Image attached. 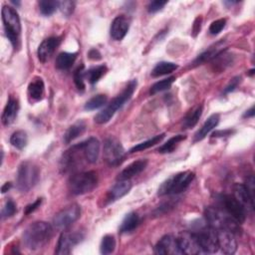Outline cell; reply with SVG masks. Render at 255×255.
Listing matches in <instances>:
<instances>
[{
	"instance_id": "cell-43",
	"label": "cell",
	"mask_w": 255,
	"mask_h": 255,
	"mask_svg": "<svg viewBox=\"0 0 255 255\" xmlns=\"http://www.w3.org/2000/svg\"><path fill=\"white\" fill-rule=\"evenodd\" d=\"M75 8V3L73 1H63L59 3V9L65 16H70Z\"/></svg>"
},
{
	"instance_id": "cell-47",
	"label": "cell",
	"mask_w": 255,
	"mask_h": 255,
	"mask_svg": "<svg viewBox=\"0 0 255 255\" xmlns=\"http://www.w3.org/2000/svg\"><path fill=\"white\" fill-rule=\"evenodd\" d=\"M200 25H201V18L200 17H197L194 21V24H193V27H192V32H193V36L195 37L198 32L200 31Z\"/></svg>"
},
{
	"instance_id": "cell-48",
	"label": "cell",
	"mask_w": 255,
	"mask_h": 255,
	"mask_svg": "<svg viewBox=\"0 0 255 255\" xmlns=\"http://www.w3.org/2000/svg\"><path fill=\"white\" fill-rule=\"evenodd\" d=\"M89 57L93 60H100L102 57H101V54L98 50L96 49H92L90 52H89Z\"/></svg>"
},
{
	"instance_id": "cell-50",
	"label": "cell",
	"mask_w": 255,
	"mask_h": 255,
	"mask_svg": "<svg viewBox=\"0 0 255 255\" xmlns=\"http://www.w3.org/2000/svg\"><path fill=\"white\" fill-rule=\"evenodd\" d=\"M254 107H251L248 111H246V113L243 115L244 118H252L254 116Z\"/></svg>"
},
{
	"instance_id": "cell-44",
	"label": "cell",
	"mask_w": 255,
	"mask_h": 255,
	"mask_svg": "<svg viewBox=\"0 0 255 255\" xmlns=\"http://www.w3.org/2000/svg\"><path fill=\"white\" fill-rule=\"evenodd\" d=\"M166 1H161V0H155V1H151L148 6H147V10L150 13H154L159 11L160 9L163 8V6L166 4Z\"/></svg>"
},
{
	"instance_id": "cell-31",
	"label": "cell",
	"mask_w": 255,
	"mask_h": 255,
	"mask_svg": "<svg viewBox=\"0 0 255 255\" xmlns=\"http://www.w3.org/2000/svg\"><path fill=\"white\" fill-rule=\"evenodd\" d=\"M177 65L171 62H160L158 64H156V66L153 68L152 72H151V76L152 77H159V76H163V75H167L171 72H173L174 70L177 69Z\"/></svg>"
},
{
	"instance_id": "cell-39",
	"label": "cell",
	"mask_w": 255,
	"mask_h": 255,
	"mask_svg": "<svg viewBox=\"0 0 255 255\" xmlns=\"http://www.w3.org/2000/svg\"><path fill=\"white\" fill-rule=\"evenodd\" d=\"M174 80H175V77H169V78H167V79H163V80H161V81L156 82L155 84H153V85L151 86V88H150V94H151V95H154V94H156V93H159V92H162V91L168 89V88L172 85V83L174 82Z\"/></svg>"
},
{
	"instance_id": "cell-23",
	"label": "cell",
	"mask_w": 255,
	"mask_h": 255,
	"mask_svg": "<svg viewBox=\"0 0 255 255\" xmlns=\"http://www.w3.org/2000/svg\"><path fill=\"white\" fill-rule=\"evenodd\" d=\"M19 111V103L13 97H10L2 114V123L5 126L11 125L17 117Z\"/></svg>"
},
{
	"instance_id": "cell-18",
	"label": "cell",
	"mask_w": 255,
	"mask_h": 255,
	"mask_svg": "<svg viewBox=\"0 0 255 255\" xmlns=\"http://www.w3.org/2000/svg\"><path fill=\"white\" fill-rule=\"evenodd\" d=\"M129 29V19L125 15L117 16L111 25V36L114 40H122L128 33Z\"/></svg>"
},
{
	"instance_id": "cell-10",
	"label": "cell",
	"mask_w": 255,
	"mask_h": 255,
	"mask_svg": "<svg viewBox=\"0 0 255 255\" xmlns=\"http://www.w3.org/2000/svg\"><path fill=\"white\" fill-rule=\"evenodd\" d=\"M125 148L121 141L115 137H108L104 143V159L111 165H119L125 158Z\"/></svg>"
},
{
	"instance_id": "cell-49",
	"label": "cell",
	"mask_w": 255,
	"mask_h": 255,
	"mask_svg": "<svg viewBox=\"0 0 255 255\" xmlns=\"http://www.w3.org/2000/svg\"><path fill=\"white\" fill-rule=\"evenodd\" d=\"M232 133V130H218L212 133V136H225V135H230Z\"/></svg>"
},
{
	"instance_id": "cell-3",
	"label": "cell",
	"mask_w": 255,
	"mask_h": 255,
	"mask_svg": "<svg viewBox=\"0 0 255 255\" xmlns=\"http://www.w3.org/2000/svg\"><path fill=\"white\" fill-rule=\"evenodd\" d=\"M2 21L5 30V34L12 44L13 48H20V35H21V22L16 10L8 5H4L1 11Z\"/></svg>"
},
{
	"instance_id": "cell-51",
	"label": "cell",
	"mask_w": 255,
	"mask_h": 255,
	"mask_svg": "<svg viewBox=\"0 0 255 255\" xmlns=\"http://www.w3.org/2000/svg\"><path fill=\"white\" fill-rule=\"evenodd\" d=\"M11 186H12V183H11V182H6V183H4V185H3L2 188H1L2 193H5L6 191H8V190L11 188Z\"/></svg>"
},
{
	"instance_id": "cell-6",
	"label": "cell",
	"mask_w": 255,
	"mask_h": 255,
	"mask_svg": "<svg viewBox=\"0 0 255 255\" xmlns=\"http://www.w3.org/2000/svg\"><path fill=\"white\" fill-rule=\"evenodd\" d=\"M194 178V173L191 171L179 172L167 180H165L158 188L157 194L159 196L163 195H173L184 191Z\"/></svg>"
},
{
	"instance_id": "cell-5",
	"label": "cell",
	"mask_w": 255,
	"mask_h": 255,
	"mask_svg": "<svg viewBox=\"0 0 255 255\" xmlns=\"http://www.w3.org/2000/svg\"><path fill=\"white\" fill-rule=\"evenodd\" d=\"M98 184V175L95 171H80L72 174L68 186L71 193L81 195L91 192Z\"/></svg>"
},
{
	"instance_id": "cell-12",
	"label": "cell",
	"mask_w": 255,
	"mask_h": 255,
	"mask_svg": "<svg viewBox=\"0 0 255 255\" xmlns=\"http://www.w3.org/2000/svg\"><path fill=\"white\" fill-rule=\"evenodd\" d=\"M84 239V233L81 231H64L57 244L55 253L58 255L70 254L72 249Z\"/></svg>"
},
{
	"instance_id": "cell-14",
	"label": "cell",
	"mask_w": 255,
	"mask_h": 255,
	"mask_svg": "<svg viewBox=\"0 0 255 255\" xmlns=\"http://www.w3.org/2000/svg\"><path fill=\"white\" fill-rule=\"evenodd\" d=\"M221 203L224 206V211L227 212L238 223H243L246 218V209L232 195H222Z\"/></svg>"
},
{
	"instance_id": "cell-8",
	"label": "cell",
	"mask_w": 255,
	"mask_h": 255,
	"mask_svg": "<svg viewBox=\"0 0 255 255\" xmlns=\"http://www.w3.org/2000/svg\"><path fill=\"white\" fill-rule=\"evenodd\" d=\"M86 160L83 142L73 145L70 149H68L62 156L60 167L63 172L76 171L80 166L83 165V160ZM88 162V161H87Z\"/></svg>"
},
{
	"instance_id": "cell-17",
	"label": "cell",
	"mask_w": 255,
	"mask_h": 255,
	"mask_svg": "<svg viewBox=\"0 0 255 255\" xmlns=\"http://www.w3.org/2000/svg\"><path fill=\"white\" fill-rule=\"evenodd\" d=\"M60 43H61L60 37H49L43 40V42L40 44L37 51L39 60L42 63H46L52 57V55L54 54V52L56 51Z\"/></svg>"
},
{
	"instance_id": "cell-24",
	"label": "cell",
	"mask_w": 255,
	"mask_h": 255,
	"mask_svg": "<svg viewBox=\"0 0 255 255\" xmlns=\"http://www.w3.org/2000/svg\"><path fill=\"white\" fill-rule=\"evenodd\" d=\"M223 41H219L216 44H214L213 46H211L209 49H207L206 51H204L203 53H201L195 60H194V65H200L203 64L205 62H208L212 59H215L220 53H222L223 51Z\"/></svg>"
},
{
	"instance_id": "cell-32",
	"label": "cell",
	"mask_w": 255,
	"mask_h": 255,
	"mask_svg": "<svg viewBox=\"0 0 255 255\" xmlns=\"http://www.w3.org/2000/svg\"><path fill=\"white\" fill-rule=\"evenodd\" d=\"M185 138H186V135H183V134L174 135V136L170 137L166 142H164L161 146H159L157 148V151L160 153H170L174 150L176 145Z\"/></svg>"
},
{
	"instance_id": "cell-37",
	"label": "cell",
	"mask_w": 255,
	"mask_h": 255,
	"mask_svg": "<svg viewBox=\"0 0 255 255\" xmlns=\"http://www.w3.org/2000/svg\"><path fill=\"white\" fill-rule=\"evenodd\" d=\"M116 248V239L113 235H105L101 242V253L104 255L111 254Z\"/></svg>"
},
{
	"instance_id": "cell-34",
	"label": "cell",
	"mask_w": 255,
	"mask_h": 255,
	"mask_svg": "<svg viewBox=\"0 0 255 255\" xmlns=\"http://www.w3.org/2000/svg\"><path fill=\"white\" fill-rule=\"evenodd\" d=\"M164 137V133H160V134H157L145 141H142L140 143H137L136 145H134L133 147H131L129 149V152L130 153H133V152H136V151H141V150H144L148 147H151L153 145H155L156 143L160 142L162 140V138Z\"/></svg>"
},
{
	"instance_id": "cell-25",
	"label": "cell",
	"mask_w": 255,
	"mask_h": 255,
	"mask_svg": "<svg viewBox=\"0 0 255 255\" xmlns=\"http://www.w3.org/2000/svg\"><path fill=\"white\" fill-rule=\"evenodd\" d=\"M219 120H220V118H219L218 114L211 115L206 120V122L202 125V127L194 134V141H199V140L203 139L218 125Z\"/></svg>"
},
{
	"instance_id": "cell-33",
	"label": "cell",
	"mask_w": 255,
	"mask_h": 255,
	"mask_svg": "<svg viewBox=\"0 0 255 255\" xmlns=\"http://www.w3.org/2000/svg\"><path fill=\"white\" fill-rule=\"evenodd\" d=\"M106 72H107V67L105 65L97 66L85 72V78L88 79L90 84H96L105 75Z\"/></svg>"
},
{
	"instance_id": "cell-30",
	"label": "cell",
	"mask_w": 255,
	"mask_h": 255,
	"mask_svg": "<svg viewBox=\"0 0 255 255\" xmlns=\"http://www.w3.org/2000/svg\"><path fill=\"white\" fill-rule=\"evenodd\" d=\"M202 114V106L198 105L194 108H192L188 114L185 116V118L183 119V127L185 128H193L199 121L200 117Z\"/></svg>"
},
{
	"instance_id": "cell-22",
	"label": "cell",
	"mask_w": 255,
	"mask_h": 255,
	"mask_svg": "<svg viewBox=\"0 0 255 255\" xmlns=\"http://www.w3.org/2000/svg\"><path fill=\"white\" fill-rule=\"evenodd\" d=\"M82 142L87 161L89 163L97 162L100 154V141L96 137H89Z\"/></svg>"
},
{
	"instance_id": "cell-21",
	"label": "cell",
	"mask_w": 255,
	"mask_h": 255,
	"mask_svg": "<svg viewBox=\"0 0 255 255\" xmlns=\"http://www.w3.org/2000/svg\"><path fill=\"white\" fill-rule=\"evenodd\" d=\"M147 165V160L145 158L135 160L128 164L126 168H124L118 175V180H125L129 179L138 173H140Z\"/></svg>"
},
{
	"instance_id": "cell-45",
	"label": "cell",
	"mask_w": 255,
	"mask_h": 255,
	"mask_svg": "<svg viewBox=\"0 0 255 255\" xmlns=\"http://www.w3.org/2000/svg\"><path fill=\"white\" fill-rule=\"evenodd\" d=\"M240 80H241L240 77H235V78L231 79L230 82H229V84H228V85L225 87V89H224V94H227V93H230V92L234 91V90L237 88V86L239 85Z\"/></svg>"
},
{
	"instance_id": "cell-28",
	"label": "cell",
	"mask_w": 255,
	"mask_h": 255,
	"mask_svg": "<svg viewBox=\"0 0 255 255\" xmlns=\"http://www.w3.org/2000/svg\"><path fill=\"white\" fill-rule=\"evenodd\" d=\"M77 53L62 52L56 58V68L59 70H68L75 63Z\"/></svg>"
},
{
	"instance_id": "cell-20",
	"label": "cell",
	"mask_w": 255,
	"mask_h": 255,
	"mask_svg": "<svg viewBox=\"0 0 255 255\" xmlns=\"http://www.w3.org/2000/svg\"><path fill=\"white\" fill-rule=\"evenodd\" d=\"M130 188H131V183L129 179L118 180V182L108 192V195H107L108 203L114 202L120 199L121 197L125 196L130 190Z\"/></svg>"
},
{
	"instance_id": "cell-36",
	"label": "cell",
	"mask_w": 255,
	"mask_h": 255,
	"mask_svg": "<svg viewBox=\"0 0 255 255\" xmlns=\"http://www.w3.org/2000/svg\"><path fill=\"white\" fill-rule=\"evenodd\" d=\"M108 102V98L106 95H103V94H100V95H97L93 98H91L85 105V109L88 110V111H94V110H97V109H100L102 108L103 106H105Z\"/></svg>"
},
{
	"instance_id": "cell-4",
	"label": "cell",
	"mask_w": 255,
	"mask_h": 255,
	"mask_svg": "<svg viewBox=\"0 0 255 255\" xmlns=\"http://www.w3.org/2000/svg\"><path fill=\"white\" fill-rule=\"evenodd\" d=\"M204 216L207 224L215 230L227 229L235 233L239 229V223L227 212L217 207H206L204 210Z\"/></svg>"
},
{
	"instance_id": "cell-42",
	"label": "cell",
	"mask_w": 255,
	"mask_h": 255,
	"mask_svg": "<svg viewBox=\"0 0 255 255\" xmlns=\"http://www.w3.org/2000/svg\"><path fill=\"white\" fill-rule=\"evenodd\" d=\"M17 211V208H16V204L14 203V201H12L11 199L7 200L3 209H2V217L3 218H7V217H10L12 215L15 214V212Z\"/></svg>"
},
{
	"instance_id": "cell-29",
	"label": "cell",
	"mask_w": 255,
	"mask_h": 255,
	"mask_svg": "<svg viewBox=\"0 0 255 255\" xmlns=\"http://www.w3.org/2000/svg\"><path fill=\"white\" fill-rule=\"evenodd\" d=\"M138 223H139L138 215L135 212H129L124 218V220L120 226V232L121 233L131 232L133 229H135L137 227Z\"/></svg>"
},
{
	"instance_id": "cell-38",
	"label": "cell",
	"mask_w": 255,
	"mask_h": 255,
	"mask_svg": "<svg viewBox=\"0 0 255 255\" xmlns=\"http://www.w3.org/2000/svg\"><path fill=\"white\" fill-rule=\"evenodd\" d=\"M59 1H40L39 2V9L40 12L45 15L49 16L53 14L57 8H59Z\"/></svg>"
},
{
	"instance_id": "cell-15",
	"label": "cell",
	"mask_w": 255,
	"mask_h": 255,
	"mask_svg": "<svg viewBox=\"0 0 255 255\" xmlns=\"http://www.w3.org/2000/svg\"><path fill=\"white\" fill-rule=\"evenodd\" d=\"M154 253L160 255H179L182 254L177 239L172 235L162 236L154 246Z\"/></svg>"
},
{
	"instance_id": "cell-1",
	"label": "cell",
	"mask_w": 255,
	"mask_h": 255,
	"mask_svg": "<svg viewBox=\"0 0 255 255\" xmlns=\"http://www.w3.org/2000/svg\"><path fill=\"white\" fill-rule=\"evenodd\" d=\"M52 225L45 221H36L29 225L23 234L24 245L30 250L43 248L52 238Z\"/></svg>"
},
{
	"instance_id": "cell-2",
	"label": "cell",
	"mask_w": 255,
	"mask_h": 255,
	"mask_svg": "<svg viewBox=\"0 0 255 255\" xmlns=\"http://www.w3.org/2000/svg\"><path fill=\"white\" fill-rule=\"evenodd\" d=\"M135 88H136V81L131 80L120 95L114 98L101 112H99L96 115L95 122L98 124L108 123L112 119V117L115 115V113L120 108H122L126 102H128L131 98Z\"/></svg>"
},
{
	"instance_id": "cell-16",
	"label": "cell",
	"mask_w": 255,
	"mask_h": 255,
	"mask_svg": "<svg viewBox=\"0 0 255 255\" xmlns=\"http://www.w3.org/2000/svg\"><path fill=\"white\" fill-rule=\"evenodd\" d=\"M218 247L225 254H233L237 250V242L233 232L227 229L216 230Z\"/></svg>"
},
{
	"instance_id": "cell-26",
	"label": "cell",
	"mask_w": 255,
	"mask_h": 255,
	"mask_svg": "<svg viewBox=\"0 0 255 255\" xmlns=\"http://www.w3.org/2000/svg\"><path fill=\"white\" fill-rule=\"evenodd\" d=\"M86 123L84 121H78L75 124H73L65 132L64 134V141L66 143H70L74 139H76L78 136L83 134L86 130Z\"/></svg>"
},
{
	"instance_id": "cell-11",
	"label": "cell",
	"mask_w": 255,
	"mask_h": 255,
	"mask_svg": "<svg viewBox=\"0 0 255 255\" xmlns=\"http://www.w3.org/2000/svg\"><path fill=\"white\" fill-rule=\"evenodd\" d=\"M81 215V207L78 204H72L59 211L54 219L53 225L58 230H65L70 227Z\"/></svg>"
},
{
	"instance_id": "cell-35",
	"label": "cell",
	"mask_w": 255,
	"mask_h": 255,
	"mask_svg": "<svg viewBox=\"0 0 255 255\" xmlns=\"http://www.w3.org/2000/svg\"><path fill=\"white\" fill-rule=\"evenodd\" d=\"M27 141H28L27 133L24 130H16L10 136L11 144L18 149L24 148L27 144Z\"/></svg>"
},
{
	"instance_id": "cell-9",
	"label": "cell",
	"mask_w": 255,
	"mask_h": 255,
	"mask_svg": "<svg viewBox=\"0 0 255 255\" xmlns=\"http://www.w3.org/2000/svg\"><path fill=\"white\" fill-rule=\"evenodd\" d=\"M192 232L196 235L203 252L215 253L219 249L216 230L207 223L204 225L200 224Z\"/></svg>"
},
{
	"instance_id": "cell-46",
	"label": "cell",
	"mask_w": 255,
	"mask_h": 255,
	"mask_svg": "<svg viewBox=\"0 0 255 255\" xmlns=\"http://www.w3.org/2000/svg\"><path fill=\"white\" fill-rule=\"evenodd\" d=\"M41 203H42V199H41V198H38V199H37L36 201H34L33 203L27 205L26 208H25V214H30V213H32L33 211H35L38 207H40Z\"/></svg>"
},
{
	"instance_id": "cell-40",
	"label": "cell",
	"mask_w": 255,
	"mask_h": 255,
	"mask_svg": "<svg viewBox=\"0 0 255 255\" xmlns=\"http://www.w3.org/2000/svg\"><path fill=\"white\" fill-rule=\"evenodd\" d=\"M85 71H84V66L82 65L81 67H78L74 73V82L78 90L84 91L85 90Z\"/></svg>"
},
{
	"instance_id": "cell-27",
	"label": "cell",
	"mask_w": 255,
	"mask_h": 255,
	"mask_svg": "<svg viewBox=\"0 0 255 255\" xmlns=\"http://www.w3.org/2000/svg\"><path fill=\"white\" fill-rule=\"evenodd\" d=\"M45 93L44 82L41 78H35L28 86V95L33 101H40L43 99Z\"/></svg>"
},
{
	"instance_id": "cell-7",
	"label": "cell",
	"mask_w": 255,
	"mask_h": 255,
	"mask_svg": "<svg viewBox=\"0 0 255 255\" xmlns=\"http://www.w3.org/2000/svg\"><path fill=\"white\" fill-rule=\"evenodd\" d=\"M40 171L36 164L30 161L22 162L18 168L16 185L21 192H27L38 182Z\"/></svg>"
},
{
	"instance_id": "cell-41",
	"label": "cell",
	"mask_w": 255,
	"mask_h": 255,
	"mask_svg": "<svg viewBox=\"0 0 255 255\" xmlns=\"http://www.w3.org/2000/svg\"><path fill=\"white\" fill-rule=\"evenodd\" d=\"M225 24H226V19H224V18L217 19V20L213 21L209 26V33L211 35L219 34L222 31V29L225 27Z\"/></svg>"
},
{
	"instance_id": "cell-19",
	"label": "cell",
	"mask_w": 255,
	"mask_h": 255,
	"mask_svg": "<svg viewBox=\"0 0 255 255\" xmlns=\"http://www.w3.org/2000/svg\"><path fill=\"white\" fill-rule=\"evenodd\" d=\"M234 197L242 204V206L247 210H253L254 207V198L249 193L245 184L236 183L233 187Z\"/></svg>"
},
{
	"instance_id": "cell-13",
	"label": "cell",
	"mask_w": 255,
	"mask_h": 255,
	"mask_svg": "<svg viewBox=\"0 0 255 255\" xmlns=\"http://www.w3.org/2000/svg\"><path fill=\"white\" fill-rule=\"evenodd\" d=\"M182 254L197 255L203 253L196 235L191 231H183L176 238Z\"/></svg>"
}]
</instances>
